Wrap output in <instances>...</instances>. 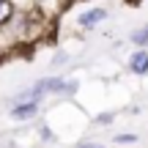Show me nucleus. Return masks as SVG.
<instances>
[{
	"instance_id": "f257e3e1",
	"label": "nucleus",
	"mask_w": 148,
	"mask_h": 148,
	"mask_svg": "<svg viewBox=\"0 0 148 148\" xmlns=\"http://www.w3.org/2000/svg\"><path fill=\"white\" fill-rule=\"evenodd\" d=\"M104 16H107L104 8H90V11H85V14L79 16V25H82V27H93L96 22H101Z\"/></svg>"
},
{
	"instance_id": "f03ea898",
	"label": "nucleus",
	"mask_w": 148,
	"mask_h": 148,
	"mask_svg": "<svg viewBox=\"0 0 148 148\" xmlns=\"http://www.w3.org/2000/svg\"><path fill=\"white\" fill-rule=\"evenodd\" d=\"M36 112H38L36 101H27V104H19V107H14V112H11V115H14L16 121H27V118H33Z\"/></svg>"
},
{
	"instance_id": "7ed1b4c3",
	"label": "nucleus",
	"mask_w": 148,
	"mask_h": 148,
	"mask_svg": "<svg viewBox=\"0 0 148 148\" xmlns=\"http://www.w3.org/2000/svg\"><path fill=\"white\" fill-rule=\"evenodd\" d=\"M129 66H132L134 74H145V71H148V52H143V49H140V52H134L132 60H129Z\"/></svg>"
},
{
	"instance_id": "20e7f679",
	"label": "nucleus",
	"mask_w": 148,
	"mask_h": 148,
	"mask_svg": "<svg viewBox=\"0 0 148 148\" xmlns=\"http://www.w3.org/2000/svg\"><path fill=\"white\" fill-rule=\"evenodd\" d=\"M11 14H14V5H11L8 0H0V25H5V22L11 19Z\"/></svg>"
},
{
	"instance_id": "39448f33",
	"label": "nucleus",
	"mask_w": 148,
	"mask_h": 148,
	"mask_svg": "<svg viewBox=\"0 0 148 148\" xmlns=\"http://www.w3.org/2000/svg\"><path fill=\"white\" fill-rule=\"evenodd\" d=\"M132 41L137 44V47H145V44H148V25H145V27H140V30H134V33H132Z\"/></svg>"
},
{
	"instance_id": "423d86ee",
	"label": "nucleus",
	"mask_w": 148,
	"mask_h": 148,
	"mask_svg": "<svg viewBox=\"0 0 148 148\" xmlns=\"http://www.w3.org/2000/svg\"><path fill=\"white\" fill-rule=\"evenodd\" d=\"M115 143H137L134 134H115Z\"/></svg>"
},
{
	"instance_id": "0eeeda50",
	"label": "nucleus",
	"mask_w": 148,
	"mask_h": 148,
	"mask_svg": "<svg viewBox=\"0 0 148 148\" xmlns=\"http://www.w3.org/2000/svg\"><path fill=\"white\" fill-rule=\"evenodd\" d=\"M41 137H44V140H55V137H52V132H49V129H41Z\"/></svg>"
},
{
	"instance_id": "6e6552de",
	"label": "nucleus",
	"mask_w": 148,
	"mask_h": 148,
	"mask_svg": "<svg viewBox=\"0 0 148 148\" xmlns=\"http://www.w3.org/2000/svg\"><path fill=\"white\" fill-rule=\"evenodd\" d=\"M79 148H104V145H99V143H85V145H79Z\"/></svg>"
},
{
	"instance_id": "1a4fd4ad",
	"label": "nucleus",
	"mask_w": 148,
	"mask_h": 148,
	"mask_svg": "<svg viewBox=\"0 0 148 148\" xmlns=\"http://www.w3.org/2000/svg\"><path fill=\"white\" fill-rule=\"evenodd\" d=\"M126 3H129V5H137V3H140V0H126Z\"/></svg>"
}]
</instances>
